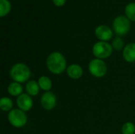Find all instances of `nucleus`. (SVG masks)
<instances>
[{
  "label": "nucleus",
  "instance_id": "obj_1",
  "mask_svg": "<svg viewBox=\"0 0 135 134\" xmlns=\"http://www.w3.org/2000/svg\"><path fill=\"white\" fill-rule=\"evenodd\" d=\"M46 66L50 73L59 75L66 71L67 62L65 56L59 51L51 52L47 58Z\"/></svg>",
  "mask_w": 135,
  "mask_h": 134
},
{
  "label": "nucleus",
  "instance_id": "obj_2",
  "mask_svg": "<svg viewBox=\"0 0 135 134\" xmlns=\"http://www.w3.org/2000/svg\"><path fill=\"white\" fill-rule=\"evenodd\" d=\"M10 78L17 83H27L31 77L30 68L23 62L15 63L9 70Z\"/></svg>",
  "mask_w": 135,
  "mask_h": 134
},
{
  "label": "nucleus",
  "instance_id": "obj_3",
  "mask_svg": "<svg viewBox=\"0 0 135 134\" xmlns=\"http://www.w3.org/2000/svg\"><path fill=\"white\" fill-rule=\"evenodd\" d=\"M9 124L15 128H22L28 122V117L25 111L19 108H13L7 115Z\"/></svg>",
  "mask_w": 135,
  "mask_h": 134
},
{
  "label": "nucleus",
  "instance_id": "obj_4",
  "mask_svg": "<svg viewBox=\"0 0 135 134\" xmlns=\"http://www.w3.org/2000/svg\"><path fill=\"white\" fill-rule=\"evenodd\" d=\"M92 52L95 58L104 60L112 55L113 52V47L112 44L108 42L99 41L93 44Z\"/></svg>",
  "mask_w": 135,
  "mask_h": 134
},
{
  "label": "nucleus",
  "instance_id": "obj_5",
  "mask_svg": "<svg viewBox=\"0 0 135 134\" xmlns=\"http://www.w3.org/2000/svg\"><path fill=\"white\" fill-rule=\"evenodd\" d=\"M88 69L90 74L96 78H102L108 73V66L105 62L97 58L89 62Z\"/></svg>",
  "mask_w": 135,
  "mask_h": 134
},
{
  "label": "nucleus",
  "instance_id": "obj_6",
  "mask_svg": "<svg viewBox=\"0 0 135 134\" xmlns=\"http://www.w3.org/2000/svg\"><path fill=\"white\" fill-rule=\"evenodd\" d=\"M113 30L116 35L119 36H123L127 35L131 28V21L123 15L118 16L115 18L112 24Z\"/></svg>",
  "mask_w": 135,
  "mask_h": 134
},
{
  "label": "nucleus",
  "instance_id": "obj_7",
  "mask_svg": "<svg viewBox=\"0 0 135 134\" xmlns=\"http://www.w3.org/2000/svg\"><path fill=\"white\" fill-rule=\"evenodd\" d=\"M40 105L44 110L51 111L57 105V97L51 91L45 92L40 98Z\"/></svg>",
  "mask_w": 135,
  "mask_h": 134
},
{
  "label": "nucleus",
  "instance_id": "obj_8",
  "mask_svg": "<svg viewBox=\"0 0 135 134\" xmlns=\"http://www.w3.org/2000/svg\"><path fill=\"white\" fill-rule=\"evenodd\" d=\"M16 103H17V108H19L20 110L25 112L29 111L33 107L32 98L27 93H22L18 97H17Z\"/></svg>",
  "mask_w": 135,
  "mask_h": 134
},
{
  "label": "nucleus",
  "instance_id": "obj_9",
  "mask_svg": "<svg viewBox=\"0 0 135 134\" xmlns=\"http://www.w3.org/2000/svg\"><path fill=\"white\" fill-rule=\"evenodd\" d=\"M95 36L100 41L108 42L113 37V30L107 25H99L95 29Z\"/></svg>",
  "mask_w": 135,
  "mask_h": 134
},
{
  "label": "nucleus",
  "instance_id": "obj_10",
  "mask_svg": "<svg viewBox=\"0 0 135 134\" xmlns=\"http://www.w3.org/2000/svg\"><path fill=\"white\" fill-rule=\"evenodd\" d=\"M83 73H84L83 68L79 64L72 63L67 66L66 74L70 79L78 80L83 76Z\"/></svg>",
  "mask_w": 135,
  "mask_h": 134
},
{
  "label": "nucleus",
  "instance_id": "obj_11",
  "mask_svg": "<svg viewBox=\"0 0 135 134\" xmlns=\"http://www.w3.org/2000/svg\"><path fill=\"white\" fill-rule=\"evenodd\" d=\"M123 58L129 63L135 62V43H127L123 50Z\"/></svg>",
  "mask_w": 135,
  "mask_h": 134
},
{
  "label": "nucleus",
  "instance_id": "obj_12",
  "mask_svg": "<svg viewBox=\"0 0 135 134\" xmlns=\"http://www.w3.org/2000/svg\"><path fill=\"white\" fill-rule=\"evenodd\" d=\"M25 91L30 96H36L40 91L38 81L35 80H29L25 85Z\"/></svg>",
  "mask_w": 135,
  "mask_h": 134
},
{
  "label": "nucleus",
  "instance_id": "obj_13",
  "mask_svg": "<svg viewBox=\"0 0 135 134\" xmlns=\"http://www.w3.org/2000/svg\"><path fill=\"white\" fill-rule=\"evenodd\" d=\"M7 92L10 96L14 97H18L20 95L23 93V87L21 84L13 81L8 85Z\"/></svg>",
  "mask_w": 135,
  "mask_h": 134
},
{
  "label": "nucleus",
  "instance_id": "obj_14",
  "mask_svg": "<svg viewBox=\"0 0 135 134\" xmlns=\"http://www.w3.org/2000/svg\"><path fill=\"white\" fill-rule=\"evenodd\" d=\"M38 84L40 90L44 92H50L52 88V81L47 76H40L38 79Z\"/></svg>",
  "mask_w": 135,
  "mask_h": 134
},
{
  "label": "nucleus",
  "instance_id": "obj_15",
  "mask_svg": "<svg viewBox=\"0 0 135 134\" xmlns=\"http://www.w3.org/2000/svg\"><path fill=\"white\" fill-rule=\"evenodd\" d=\"M0 109L2 111H10L13 109V100L6 96L2 97L0 100Z\"/></svg>",
  "mask_w": 135,
  "mask_h": 134
},
{
  "label": "nucleus",
  "instance_id": "obj_16",
  "mask_svg": "<svg viewBox=\"0 0 135 134\" xmlns=\"http://www.w3.org/2000/svg\"><path fill=\"white\" fill-rule=\"evenodd\" d=\"M11 10V4L8 0H0V16H6Z\"/></svg>",
  "mask_w": 135,
  "mask_h": 134
},
{
  "label": "nucleus",
  "instance_id": "obj_17",
  "mask_svg": "<svg viewBox=\"0 0 135 134\" xmlns=\"http://www.w3.org/2000/svg\"><path fill=\"white\" fill-rule=\"evenodd\" d=\"M126 17L131 21H135V2H131L125 8Z\"/></svg>",
  "mask_w": 135,
  "mask_h": 134
},
{
  "label": "nucleus",
  "instance_id": "obj_18",
  "mask_svg": "<svg viewBox=\"0 0 135 134\" xmlns=\"http://www.w3.org/2000/svg\"><path fill=\"white\" fill-rule=\"evenodd\" d=\"M123 134H135V125L131 122H125L121 129Z\"/></svg>",
  "mask_w": 135,
  "mask_h": 134
},
{
  "label": "nucleus",
  "instance_id": "obj_19",
  "mask_svg": "<svg viewBox=\"0 0 135 134\" xmlns=\"http://www.w3.org/2000/svg\"><path fill=\"white\" fill-rule=\"evenodd\" d=\"M112 46L113 49L115 51H121V50H123V48L125 47L124 41L120 36H117V37L114 38Z\"/></svg>",
  "mask_w": 135,
  "mask_h": 134
},
{
  "label": "nucleus",
  "instance_id": "obj_20",
  "mask_svg": "<svg viewBox=\"0 0 135 134\" xmlns=\"http://www.w3.org/2000/svg\"><path fill=\"white\" fill-rule=\"evenodd\" d=\"M52 1H53L54 5L55 6H58V7L63 6L66 4V0H52Z\"/></svg>",
  "mask_w": 135,
  "mask_h": 134
}]
</instances>
